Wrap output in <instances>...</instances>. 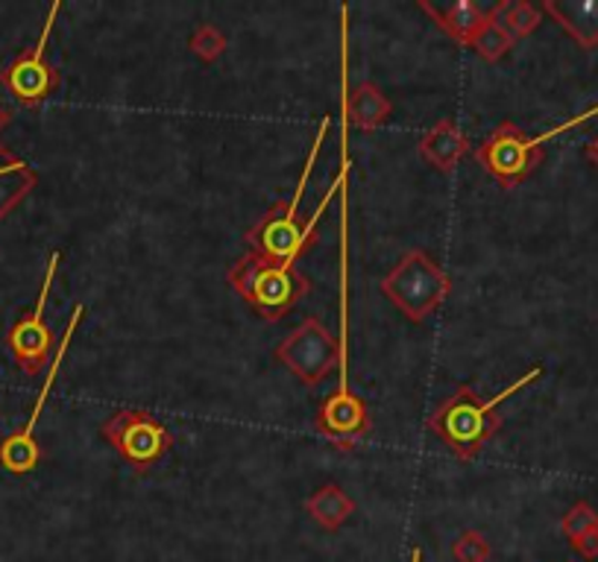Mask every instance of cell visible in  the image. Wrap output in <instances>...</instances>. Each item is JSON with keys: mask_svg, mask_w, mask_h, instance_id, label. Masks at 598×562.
<instances>
[{"mask_svg": "<svg viewBox=\"0 0 598 562\" xmlns=\"http://www.w3.org/2000/svg\"><path fill=\"white\" fill-rule=\"evenodd\" d=\"M82 314H85V305H77L71 319H68L65 335H62V340H59L57 355H53V360H50V369H48V375H44V384H41L39 399H36L33 413H30V419L24 422V428H18L12 437H7V440L0 442V466H3L7 472L27 474V472H33L36 466H39L41 449H39V442H36V425H39L41 410H44V405H48L50 390H53V384H57L59 369H62V364H65V355H68V349H71V340H74L77 328H80Z\"/></svg>", "mask_w": 598, "mask_h": 562, "instance_id": "8", "label": "cell"}, {"mask_svg": "<svg viewBox=\"0 0 598 562\" xmlns=\"http://www.w3.org/2000/svg\"><path fill=\"white\" fill-rule=\"evenodd\" d=\"M7 121H9V112H7V109H0V126H3Z\"/></svg>", "mask_w": 598, "mask_h": 562, "instance_id": "25", "label": "cell"}, {"mask_svg": "<svg viewBox=\"0 0 598 562\" xmlns=\"http://www.w3.org/2000/svg\"><path fill=\"white\" fill-rule=\"evenodd\" d=\"M419 9L435 18V24L443 27L446 33L452 35L460 44H473V39L478 35V30L487 21V12H484L478 3L473 0H452V3H428V0H419Z\"/></svg>", "mask_w": 598, "mask_h": 562, "instance_id": "14", "label": "cell"}, {"mask_svg": "<svg viewBox=\"0 0 598 562\" xmlns=\"http://www.w3.org/2000/svg\"><path fill=\"white\" fill-rule=\"evenodd\" d=\"M490 16L505 27V33L514 41L531 35L543 21V9L528 3V0H501L490 9Z\"/></svg>", "mask_w": 598, "mask_h": 562, "instance_id": "17", "label": "cell"}, {"mask_svg": "<svg viewBox=\"0 0 598 562\" xmlns=\"http://www.w3.org/2000/svg\"><path fill=\"white\" fill-rule=\"evenodd\" d=\"M36 171L30 164L0 144V223L7 221L12 208L24 203L36 187Z\"/></svg>", "mask_w": 598, "mask_h": 562, "instance_id": "15", "label": "cell"}, {"mask_svg": "<svg viewBox=\"0 0 598 562\" xmlns=\"http://www.w3.org/2000/svg\"><path fill=\"white\" fill-rule=\"evenodd\" d=\"M540 375L543 367L528 369L525 375H519L517 381L508 384L505 390L490 396V399H484V396L476 392V387L464 384L452 399H446L440 408L435 410L428 425H432V431H435L460 460H473V457L496 437V431H499L501 419L496 410H499L501 401L514 399L519 390H525L528 384L537 381Z\"/></svg>", "mask_w": 598, "mask_h": 562, "instance_id": "2", "label": "cell"}, {"mask_svg": "<svg viewBox=\"0 0 598 562\" xmlns=\"http://www.w3.org/2000/svg\"><path fill=\"white\" fill-rule=\"evenodd\" d=\"M230 285L246 299V305L264 319H282L300 305V299L308 296L312 282L303 273H294V267L276 264L259 253H250L232 264Z\"/></svg>", "mask_w": 598, "mask_h": 562, "instance_id": "5", "label": "cell"}, {"mask_svg": "<svg viewBox=\"0 0 598 562\" xmlns=\"http://www.w3.org/2000/svg\"><path fill=\"white\" fill-rule=\"evenodd\" d=\"M328 130H332V117L323 114L317 139H314L312 150H308L303 176H300V185H296L291 203L271 208V212L262 217V223H255V226L246 232V244L253 246V253L264 255V258H271V262H276V264H285V267H294L296 258H300V255L308 249V244L314 241V228H317L320 217L326 214L332 200H335V196L349 185L353 162H349V144H346V123H344V141H341V171L335 173V180L328 182V191L323 194V200L317 203L312 217H308L305 223H300V205H303L305 187H308V180H312V171H314V164H317L320 147H323V141H326Z\"/></svg>", "mask_w": 598, "mask_h": 562, "instance_id": "1", "label": "cell"}, {"mask_svg": "<svg viewBox=\"0 0 598 562\" xmlns=\"http://www.w3.org/2000/svg\"><path fill=\"white\" fill-rule=\"evenodd\" d=\"M560 530H564V537L569 539V542H578L581 537H587V533L598 530V513L590 504H587V501H578V504L564 515Z\"/></svg>", "mask_w": 598, "mask_h": 562, "instance_id": "19", "label": "cell"}, {"mask_svg": "<svg viewBox=\"0 0 598 562\" xmlns=\"http://www.w3.org/2000/svg\"><path fill=\"white\" fill-rule=\"evenodd\" d=\"M59 262H62V255L50 253L48 269H44V278H41V287H39V296H36L33 310L18 319L7 337L12 358H16V364L24 369L27 375H39L41 367L48 364L50 351H53V335H50L44 310H48L50 290H53V282H57Z\"/></svg>", "mask_w": 598, "mask_h": 562, "instance_id": "10", "label": "cell"}, {"mask_svg": "<svg viewBox=\"0 0 598 562\" xmlns=\"http://www.w3.org/2000/svg\"><path fill=\"white\" fill-rule=\"evenodd\" d=\"M411 562H423V548L414 545V551H411Z\"/></svg>", "mask_w": 598, "mask_h": 562, "instance_id": "24", "label": "cell"}, {"mask_svg": "<svg viewBox=\"0 0 598 562\" xmlns=\"http://www.w3.org/2000/svg\"><path fill=\"white\" fill-rule=\"evenodd\" d=\"M349 205H341V355H337V387L328 396L326 405L320 408L317 428L323 437L335 442L337 449H355L369 431V416L364 401L349 387Z\"/></svg>", "mask_w": 598, "mask_h": 562, "instance_id": "3", "label": "cell"}, {"mask_svg": "<svg viewBox=\"0 0 598 562\" xmlns=\"http://www.w3.org/2000/svg\"><path fill=\"white\" fill-rule=\"evenodd\" d=\"M337 355H341V343L314 317L305 319L303 326L294 328V331L276 346V358H280L305 387H317V384L326 381L328 372L337 367Z\"/></svg>", "mask_w": 598, "mask_h": 562, "instance_id": "9", "label": "cell"}, {"mask_svg": "<svg viewBox=\"0 0 598 562\" xmlns=\"http://www.w3.org/2000/svg\"><path fill=\"white\" fill-rule=\"evenodd\" d=\"M189 44L203 62H214V59H221V53L226 50V35L214 24H200L197 30H194V35H191Z\"/></svg>", "mask_w": 598, "mask_h": 562, "instance_id": "20", "label": "cell"}, {"mask_svg": "<svg viewBox=\"0 0 598 562\" xmlns=\"http://www.w3.org/2000/svg\"><path fill=\"white\" fill-rule=\"evenodd\" d=\"M540 9L555 18L584 50L598 48V0H546Z\"/></svg>", "mask_w": 598, "mask_h": 562, "instance_id": "12", "label": "cell"}, {"mask_svg": "<svg viewBox=\"0 0 598 562\" xmlns=\"http://www.w3.org/2000/svg\"><path fill=\"white\" fill-rule=\"evenodd\" d=\"M452 290L449 276L426 253H408L382 282V294L408 319H426L440 308Z\"/></svg>", "mask_w": 598, "mask_h": 562, "instance_id": "6", "label": "cell"}, {"mask_svg": "<svg viewBox=\"0 0 598 562\" xmlns=\"http://www.w3.org/2000/svg\"><path fill=\"white\" fill-rule=\"evenodd\" d=\"M469 153L467 132L460 130L452 117H443L419 141V155L437 171H452Z\"/></svg>", "mask_w": 598, "mask_h": 562, "instance_id": "13", "label": "cell"}, {"mask_svg": "<svg viewBox=\"0 0 598 562\" xmlns=\"http://www.w3.org/2000/svg\"><path fill=\"white\" fill-rule=\"evenodd\" d=\"M514 44H517V41L505 33V27H501L499 21L490 16V9H487V21H484V27L478 30V35L473 39L469 48L476 50L482 59H487V62H499V59L514 48Z\"/></svg>", "mask_w": 598, "mask_h": 562, "instance_id": "18", "label": "cell"}, {"mask_svg": "<svg viewBox=\"0 0 598 562\" xmlns=\"http://www.w3.org/2000/svg\"><path fill=\"white\" fill-rule=\"evenodd\" d=\"M584 155H587V162L592 164L598 171V135H592L590 141H587V147H584Z\"/></svg>", "mask_w": 598, "mask_h": 562, "instance_id": "23", "label": "cell"}, {"mask_svg": "<svg viewBox=\"0 0 598 562\" xmlns=\"http://www.w3.org/2000/svg\"><path fill=\"white\" fill-rule=\"evenodd\" d=\"M572 548L578 551L581 560H598V530H592V533L581 537L578 542H572Z\"/></svg>", "mask_w": 598, "mask_h": 562, "instance_id": "22", "label": "cell"}, {"mask_svg": "<svg viewBox=\"0 0 598 562\" xmlns=\"http://www.w3.org/2000/svg\"><path fill=\"white\" fill-rule=\"evenodd\" d=\"M305 510L323 530H337L355 513V501L337 483H326L305 501Z\"/></svg>", "mask_w": 598, "mask_h": 562, "instance_id": "16", "label": "cell"}, {"mask_svg": "<svg viewBox=\"0 0 598 562\" xmlns=\"http://www.w3.org/2000/svg\"><path fill=\"white\" fill-rule=\"evenodd\" d=\"M62 3H53L48 12V21L41 27V35L33 48L24 50L21 57L12 62V65L0 74V82L7 85L9 94L27 106H36L41 100H48L59 85V71L48 62V44L50 33H53V24H57V16Z\"/></svg>", "mask_w": 598, "mask_h": 562, "instance_id": "11", "label": "cell"}, {"mask_svg": "<svg viewBox=\"0 0 598 562\" xmlns=\"http://www.w3.org/2000/svg\"><path fill=\"white\" fill-rule=\"evenodd\" d=\"M100 433L135 472H148L173 446L171 428L150 410H118L100 425Z\"/></svg>", "mask_w": 598, "mask_h": 562, "instance_id": "7", "label": "cell"}, {"mask_svg": "<svg viewBox=\"0 0 598 562\" xmlns=\"http://www.w3.org/2000/svg\"><path fill=\"white\" fill-rule=\"evenodd\" d=\"M596 114L598 106L590 109V112L578 114V117H569V121L560 123V126H551V130H546L543 135H525L517 123L505 121L487 135V141H482V147L476 150V159L484 171L490 173L493 180L510 191V187L523 185V182L540 167L546 141L558 139L564 132L581 126L584 121H590Z\"/></svg>", "mask_w": 598, "mask_h": 562, "instance_id": "4", "label": "cell"}, {"mask_svg": "<svg viewBox=\"0 0 598 562\" xmlns=\"http://www.w3.org/2000/svg\"><path fill=\"white\" fill-rule=\"evenodd\" d=\"M455 562H487L490 560V542L478 530H464L452 545Z\"/></svg>", "mask_w": 598, "mask_h": 562, "instance_id": "21", "label": "cell"}]
</instances>
